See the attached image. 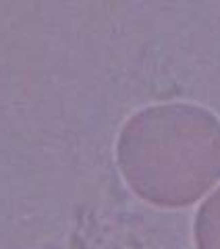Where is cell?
Instances as JSON below:
<instances>
[{
    "mask_svg": "<svg viewBox=\"0 0 220 249\" xmlns=\"http://www.w3.org/2000/svg\"><path fill=\"white\" fill-rule=\"evenodd\" d=\"M119 168L139 197L160 208L198 201L220 178V121L193 104H158L125 123Z\"/></svg>",
    "mask_w": 220,
    "mask_h": 249,
    "instance_id": "cell-1",
    "label": "cell"
},
{
    "mask_svg": "<svg viewBox=\"0 0 220 249\" xmlns=\"http://www.w3.org/2000/svg\"><path fill=\"white\" fill-rule=\"evenodd\" d=\"M193 232L198 249H220V187L200 208Z\"/></svg>",
    "mask_w": 220,
    "mask_h": 249,
    "instance_id": "cell-2",
    "label": "cell"
}]
</instances>
